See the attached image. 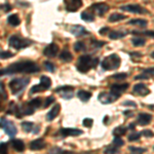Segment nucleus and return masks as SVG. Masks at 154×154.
I'll return each instance as SVG.
<instances>
[{"instance_id":"nucleus-54","label":"nucleus","mask_w":154,"mask_h":154,"mask_svg":"<svg viewBox=\"0 0 154 154\" xmlns=\"http://www.w3.org/2000/svg\"><path fill=\"white\" fill-rule=\"evenodd\" d=\"M99 32H100V34H102V35H105V34L107 33V32H109V28H108V27H106V28L101 29ZM109 33H110V32H109Z\"/></svg>"},{"instance_id":"nucleus-4","label":"nucleus","mask_w":154,"mask_h":154,"mask_svg":"<svg viewBox=\"0 0 154 154\" xmlns=\"http://www.w3.org/2000/svg\"><path fill=\"white\" fill-rule=\"evenodd\" d=\"M30 81L29 77H21V78H14L12 80L9 81V88H11L12 95H18L22 93L24 88L28 85Z\"/></svg>"},{"instance_id":"nucleus-2","label":"nucleus","mask_w":154,"mask_h":154,"mask_svg":"<svg viewBox=\"0 0 154 154\" xmlns=\"http://www.w3.org/2000/svg\"><path fill=\"white\" fill-rule=\"evenodd\" d=\"M99 64L98 58H93L88 54L79 57L78 62L76 64V69L81 73H86L91 70V68H95Z\"/></svg>"},{"instance_id":"nucleus-29","label":"nucleus","mask_w":154,"mask_h":154,"mask_svg":"<svg viewBox=\"0 0 154 154\" xmlns=\"http://www.w3.org/2000/svg\"><path fill=\"white\" fill-rule=\"evenodd\" d=\"M49 154H74L70 151H66L60 147H51L48 151Z\"/></svg>"},{"instance_id":"nucleus-7","label":"nucleus","mask_w":154,"mask_h":154,"mask_svg":"<svg viewBox=\"0 0 154 154\" xmlns=\"http://www.w3.org/2000/svg\"><path fill=\"white\" fill-rule=\"evenodd\" d=\"M1 128H2V130L6 133V135L11 137V138L16 136L17 133H18V128L14 125V123L3 117L1 118Z\"/></svg>"},{"instance_id":"nucleus-55","label":"nucleus","mask_w":154,"mask_h":154,"mask_svg":"<svg viewBox=\"0 0 154 154\" xmlns=\"http://www.w3.org/2000/svg\"><path fill=\"white\" fill-rule=\"evenodd\" d=\"M123 114H125V115H128V117H131V116L134 115V113L131 112V111H130V110L125 111V112H123Z\"/></svg>"},{"instance_id":"nucleus-56","label":"nucleus","mask_w":154,"mask_h":154,"mask_svg":"<svg viewBox=\"0 0 154 154\" xmlns=\"http://www.w3.org/2000/svg\"><path fill=\"white\" fill-rule=\"evenodd\" d=\"M131 54V56H136V57H141L142 56V54H140V53H128Z\"/></svg>"},{"instance_id":"nucleus-9","label":"nucleus","mask_w":154,"mask_h":154,"mask_svg":"<svg viewBox=\"0 0 154 154\" xmlns=\"http://www.w3.org/2000/svg\"><path fill=\"white\" fill-rule=\"evenodd\" d=\"M120 9L131 12V14H147L148 12L144 7L139 5V4H126V5L121 6Z\"/></svg>"},{"instance_id":"nucleus-50","label":"nucleus","mask_w":154,"mask_h":154,"mask_svg":"<svg viewBox=\"0 0 154 154\" xmlns=\"http://www.w3.org/2000/svg\"><path fill=\"white\" fill-rule=\"evenodd\" d=\"M1 8H2V11H3L4 12H8L11 9V5L9 3H4V4H2L1 5Z\"/></svg>"},{"instance_id":"nucleus-48","label":"nucleus","mask_w":154,"mask_h":154,"mask_svg":"<svg viewBox=\"0 0 154 154\" xmlns=\"http://www.w3.org/2000/svg\"><path fill=\"white\" fill-rule=\"evenodd\" d=\"M73 91H71V93H65V94H61V97L63 99H65V100H70V99L73 98Z\"/></svg>"},{"instance_id":"nucleus-37","label":"nucleus","mask_w":154,"mask_h":154,"mask_svg":"<svg viewBox=\"0 0 154 154\" xmlns=\"http://www.w3.org/2000/svg\"><path fill=\"white\" fill-rule=\"evenodd\" d=\"M85 44H84V42L82 41H77L75 42V44H74V51H82L85 49Z\"/></svg>"},{"instance_id":"nucleus-38","label":"nucleus","mask_w":154,"mask_h":154,"mask_svg":"<svg viewBox=\"0 0 154 154\" xmlns=\"http://www.w3.org/2000/svg\"><path fill=\"white\" fill-rule=\"evenodd\" d=\"M91 46H93V48H100L103 45H105L106 42L105 41H100V40H96V39H93V40H91Z\"/></svg>"},{"instance_id":"nucleus-31","label":"nucleus","mask_w":154,"mask_h":154,"mask_svg":"<svg viewBox=\"0 0 154 154\" xmlns=\"http://www.w3.org/2000/svg\"><path fill=\"white\" fill-rule=\"evenodd\" d=\"M74 88L70 85H63V86H59L58 88L56 89V93L58 94H65V93H71L73 91Z\"/></svg>"},{"instance_id":"nucleus-10","label":"nucleus","mask_w":154,"mask_h":154,"mask_svg":"<svg viewBox=\"0 0 154 154\" xmlns=\"http://www.w3.org/2000/svg\"><path fill=\"white\" fill-rule=\"evenodd\" d=\"M89 9L95 11L99 17H102L109 11V5L106 3H94Z\"/></svg>"},{"instance_id":"nucleus-42","label":"nucleus","mask_w":154,"mask_h":154,"mask_svg":"<svg viewBox=\"0 0 154 154\" xmlns=\"http://www.w3.org/2000/svg\"><path fill=\"white\" fill-rule=\"evenodd\" d=\"M128 73H116L112 75V78L113 79H117V80H123L128 77Z\"/></svg>"},{"instance_id":"nucleus-16","label":"nucleus","mask_w":154,"mask_h":154,"mask_svg":"<svg viewBox=\"0 0 154 154\" xmlns=\"http://www.w3.org/2000/svg\"><path fill=\"white\" fill-rule=\"evenodd\" d=\"M22 128L26 131V133H33V134H38L40 126L35 125L33 122H29V121H24L22 123Z\"/></svg>"},{"instance_id":"nucleus-26","label":"nucleus","mask_w":154,"mask_h":154,"mask_svg":"<svg viewBox=\"0 0 154 154\" xmlns=\"http://www.w3.org/2000/svg\"><path fill=\"white\" fill-rule=\"evenodd\" d=\"M125 19H126V16H125V14L115 12V14H112L110 17H109L108 21L110 22V23H115V22L122 21V20H125Z\"/></svg>"},{"instance_id":"nucleus-39","label":"nucleus","mask_w":154,"mask_h":154,"mask_svg":"<svg viewBox=\"0 0 154 154\" xmlns=\"http://www.w3.org/2000/svg\"><path fill=\"white\" fill-rule=\"evenodd\" d=\"M44 67H45V69L48 71H49V72H51V73H53V72H54L56 71V67H54V65L53 63H51V62H48V61H46V62H44Z\"/></svg>"},{"instance_id":"nucleus-51","label":"nucleus","mask_w":154,"mask_h":154,"mask_svg":"<svg viewBox=\"0 0 154 154\" xmlns=\"http://www.w3.org/2000/svg\"><path fill=\"white\" fill-rule=\"evenodd\" d=\"M0 153L1 154H7V144L1 143V149H0Z\"/></svg>"},{"instance_id":"nucleus-41","label":"nucleus","mask_w":154,"mask_h":154,"mask_svg":"<svg viewBox=\"0 0 154 154\" xmlns=\"http://www.w3.org/2000/svg\"><path fill=\"white\" fill-rule=\"evenodd\" d=\"M112 144H114L115 146H117V147H121V146L125 145V142H123L122 139H121L120 137H115V138L113 139Z\"/></svg>"},{"instance_id":"nucleus-18","label":"nucleus","mask_w":154,"mask_h":154,"mask_svg":"<svg viewBox=\"0 0 154 154\" xmlns=\"http://www.w3.org/2000/svg\"><path fill=\"white\" fill-rule=\"evenodd\" d=\"M152 116L149 113H140L137 117V122L139 123V125H147L150 123Z\"/></svg>"},{"instance_id":"nucleus-19","label":"nucleus","mask_w":154,"mask_h":154,"mask_svg":"<svg viewBox=\"0 0 154 154\" xmlns=\"http://www.w3.org/2000/svg\"><path fill=\"white\" fill-rule=\"evenodd\" d=\"M44 147H45V142H44L43 139H36V140H33L30 143V149L33 151L41 150Z\"/></svg>"},{"instance_id":"nucleus-13","label":"nucleus","mask_w":154,"mask_h":154,"mask_svg":"<svg viewBox=\"0 0 154 154\" xmlns=\"http://www.w3.org/2000/svg\"><path fill=\"white\" fill-rule=\"evenodd\" d=\"M70 32L76 37L85 36V35H88L89 34V32L88 30L84 28L83 26H81V25H74V26H72L70 28Z\"/></svg>"},{"instance_id":"nucleus-11","label":"nucleus","mask_w":154,"mask_h":154,"mask_svg":"<svg viewBox=\"0 0 154 154\" xmlns=\"http://www.w3.org/2000/svg\"><path fill=\"white\" fill-rule=\"evenodd\" d=\"M60 135L63 137H76V136H80L83 134V131L78 128H61L59 131Z\"/></svg>"},{"instance_id":"nucleus-17","label":"nucleus","mask_w":154,"mask_h":154,"mask_svg":"<svg viewBox=\"0 0 154 154\" xmlns=\"http://www.w3.org/2000/svg\"><path fill=\"white\" fill-rule=\"evenodd\" d=\"M134 91H135L136 94H138L139 96H142V97H145L150 94V89H149L144 83L136 84V85L134 86Z\"/></svg>"},{"instance_id":"nucleus-22","label":"nucleus","mask_w":154,"mask_h":154,"mask_svg":"<svg viewBox=\"0 0 154 154\" xmlns=\"http://www.w3.org/2000/svg\"><path fill=\"white\" fill-rule=\"evenodd\" d=\"M128 32L125 31H111L109 33V38L112 39V40H116V39H120L126 36Z\"/></svg>"},{"instance_id":"nucleus-45","label":"nucleus","mask_w":154,"mask_h":154,"mask_svg":"<svg viewBox=\"0 0 154 154\" xmlns=\"http://www.w3.org/2000/svg\"><path fill=\"white\" fill-rule=\"evenodd\" d=\"M54 100H56V99H54V97H48V98H46L45 99V102H44V104H43V107H44V108L48 107L51 103H54Z\"/></svg>"},{"instance_id":"nucleus-44","label":"nucleus","mask_w":154,"mask_h":154,"mask_svg":"<svg viewBox=\"0 0 154 154\" xmlns=\"http://www.w3.org/2000/svg\"><path fill=\"white\" fill-rule=\"evenodd\" d=\"M143 73L148 75L149 77L154 76V67H150V68L145 69V70H143Z\"/></svg>"},{"instance_id":"nucleus-49","label":"nucleus","mask_w":154,"mask_h":154,"mask_svg":"<svg viewBox=\"0 0 154 154\" xmlns=\"http://www.w3.org/2000/svg\"><path fill=\"white\" fill-rule=\"evenodd\" d=\"M141 134H142L144 137H148V138H150V137L154 136V133H153L152 131H150V130H145V131H141Z\"/></svg>"},{"instance_id":"nucleus-8","label":"nucleus","mask_w":154,"mask_h":154,"mask_svg":"<svg viewBox=\"0 0 154 154\" xmlns=\"http://www.w3.org/2000/svg\"><path fill=\"white\" fill-rule=\"evenodd\" d=\"M128 83H114L110 86V94L113 95L116 99H118L121 96V94L128 89Z\"/></svg>"},{"instance_id":"nucleus-53","label":"nucleus","mask_w":154,"mask_h":154,"mask_svg":"<svg viewBox=\"0 0 154 154\" xmlns=\"http://www.w3.org/2000/svg\"><path fill=\"white\" fill-rule=\"evenodd\" d=\"M123 105H125V106L137 107V104H136V103H134V102H131V101H125V102H123Z\"/></svg>"},{"instance_id":"nucleus-32","label":"nucleus","mask_w":154,"mask_h":154,"mask_svg":"<svg viewBox=\"0 0 154 154\" xmlns=\"http://www.w3.org/2000/svg\"><path fill=\"white\" fill-rule=\"evenodd\" d=\"M131 43H133L134 46L136 48H139V46H144L146 43V40L141 37H136V38H133L131 39Z\"/></svg>"},{"instance_id":"nucleus-12","label":"nucleus","mask_w":154,"mask_h":154,"mask_svg":"<svg viewBox=\"0 0 154 154\" xmlns=\"http://www.w3.org/2000/svg\"><path fill=\"white\" fill-rule=\"evenodd\" d=\"M59 46H58V44H56V43H51V44H48L46 48H44L43 49V54L44 56H46V57H48V58H54V57H56L57 54H58L59 53Z\"/></svg>"},{"instance_id":"nucleus-33","label":"nucleus","mask_w":154,"mask_h":154,"mask_svg":"<svg viewBox=\"0 0 154 154\" xmlns=\"http://www.w3.org/2000/svg\"><path fill=\"white\" fill-rule=\"evenodd\" d=\"M118 148L117 146H115L114 144H112V145H109L107 146L106 149L104 150V153L105 154H116L118 152Z\"/></svg>"},{"instance_id":"nucleus-52","label":"nucleus","mask_w":154,"mask_h":154,"mask_svg":"<svg viewBox=\"0 0 154 154\" xmlns=\"http://www.w3.org/2000/svg\"><path fill=\"white\" fill-rule=\"evenodd\" d=\"M150 77H149L148 75H146V74H140V75H138V76H136L135 77V80H140V79H149Z\"/></svg>"},{"instance_id":"nucleus-15","label":"nucleus","mask_w":154,"mask_h":154,"mask_svg":"<svg viewBox=\"0 0 154 154\" xmlns=\"http://www.w3.org/2000/svg\"><path fill=\"white\" fill-rule=\"evenodd\" d=\"M98 100L101 102L102 104H110L115 102L117 99L115 98L113 95H111L110 93H106V91H103L100 95L98 96Z\"/></svg>"},{"instance_id":"nucleus-40","label":"nucleus","mask_w":154,"mask_h":154,"mask_svg":"<svg viewBox=\"0 0 154 154\" xmlns=\"http://www.w3.org/2000/svg\"><path fill=\"white\" fill-rule=\"evenodd\" d=\"M133 34H142V35H145V36H149V37H152L154 38V31H143V32H139V31H133L131 32Z\"/></svg>"},{"instance_id":"nucleus-6","label":"nucleus","mask_w":154,"mask_h":154,"mask_svg":"<svg viewBox=\"0 0 154 154\" xmlns=\"http://www.w3.org/2000/svg\"><path fill=\"white\" fill-rule=\"evenodd\" d=\"M51 86V78L48 76H41L40 78V83L37 84V85L32 86L30 89V94H36V93H41V91L48 89Z\"/></svg>"},{"instance_id":"nucleus-43","label":"nucleus","mask_w":154,"mask_h":154,"mask_svg":"<svg viewBox=\"0 0 154 154\" xmlns=\"http://www.w3.org/2000/svg\"><path fill=\"white\" fill-rule=\"evenodd\" d=\"M14 54L12 53H9V51H1V54H0V57H1L2 60H6L8 58H11V57H14Z\"/></svg>"},{"instance_id":"nucleus-5","label":"nucleus","mask_w":154,"mask_h":154,"mask_svg":"<svg viewBox=\"0 0 154 154\" xmlns=\"http://www.w3.org/2000/svg\"><path fill=\"white\" fill-rule=\"evenodd\" d=\"M33 43V41L30 40V39L24 38L19 35H12L9 37L8 39V44L9 46L14 49H23L30 46Z\"/></svg>"},{"instance_id":"nucleus-47","label":"nucleus","mask_w":154,"mask_h":154,"mask_svg":"<svg viewBox=\"0 0 154 154\" xmlns=\"http://www.w3.org/2000/svg\"><path fill=\"white\" fill-rule=\"evenodd\" d=\"M0 86H1V91H0V94H1V100H6L7 96H6L5 89H4V86H3V82H1Z\"/></svg>"},{"instance_id":"nucleus-58","label":"nucleus","mask_w":154,"mask_h":154,"mask_svg":"<svg viewBox=\"0 0 154 154\" xmlns=\"http://www.w3.org/2000/svg\"><path fill=\"white\" fill-rule=\"evenodd\" d=\"M78 154H95V153L91 152V151H88V152H81V153H78Z\"/></svg>"},{"instance_id":"nucleus-20","label":"nucleus","mask_w":154,"mask_h":154,"mask_svg":"<svg viewBox=\"0 0 154 154\" xmlns=\"http://www.w3.org/2000/svg\"><path fill=\"white\" fill-rule=\"evenodd\" d=\"M60 110H61V106H60V104H56V105L51 109V111L46 114V119H48V121L54 120V119L59 115Z\"/></svg>"},{"instance_id":"nucleus-35","label":"nucleus","mask_w":154,"mask_h":154,"mask_svg":"<svg viewBox=\"0 0 154 154\" xmlns=\"http://www.w3.org/2000/svg\"><path fill=\"white\" fill-rule=\"evenodd\" d=\"M29 105L32 107V108L36 109V108H39V107L41 106V103H42V100L40 98H36V99H33V100H31L30 102H28Z\"/></svg>"},{"instance_id":"nucleus-27","label":"nucleus","mask_w":154,"mask_h":154,"mask_svg":"<svg viewBox=\"0 0 154 154\" xmlns=\"http://www.w3.org/2000/svg\"><path fill=\"white\" fill-rule=\"evenodd\" d=\"M80 18L82 19L84 22H93V21H95V14L89 11H86L81 12Z\"/></svg>"},{"instance_id":"nucleus-46","label":"nucleus","mask_w":154,"mask_h":154,"mask_svg":"<svg viewBox=\"0 0 154 154\" xmlns=\"http://www.w3.org/2000/svg\"><path fill=\"white\" fill-rule=\"evenodd\" d=\"M93 123H94V120L91 118H85V119H83V125L85 126V128H91Z\"/></svg>"},{"instance_id":"nucleus-21","label":"nucleus","mask_w":154,"mask_h":154,"mask_svg":"<svg viewBox=\"0 0 154 154\" xmlns=\"http://www.w3.org/2000/svg\"><path fill=\"white\" fill-rule=\"evenodd\" d=\"M11 145H12V148H14L17 152H23V151L25 150L24 142L22 140H19V139H12Z\"/></svg>"},{"instance_id":"nucleus-3","label":"nucleus","mask_w":154,"mask_h":154,"mask_svg":"<svg viewBox=\"0 0 154 154\" xmlns=\"http://www.w3.org/2000/svg\"><path fill=\"white\" fill-rule=\"evenodd\" d=\"M121 60L116 54H112L107 56L105 59L102 61L101 66L103 70L110 71V70H116L120 66Z\"/></svg>"},{"instance_id":"nucleus-23","label":"nucleus","mask_w":154,"mask_h":154,"mask_svg":"<svg viewBox=\"0 0 154 154\" xmlns=\"http://www.w3.org/2000/svg\"><path fill=\"white\" fill-rule=\"evenodd\" d=\"M7 23L9 25H11L12 27H17V26H19L20 23H21V20H20L18 14H14L8 16V18H7Z\"/></svg>"},{"instance_id":"nucleus-28","label":"nucleus","mask_w":154,"mask_h":154,"mask_svg":"<svg viewBox=\"0 0 154 154\" xmlns=\"http://www.w3.org/2000/svg\"><path fill=\"white\" fill-rule=\"evenodd\" d=\"M130 25H135V26H138V27H141V28H144V27L147 26L148 22L146 20H142V19H136V20H131L128 22Z\"/></svg>"},{"instance_id":"nucleus-30","label":"nucleus","mask_w":154,"mask_h":154,"mask_svg":"<svg viewBox=\"0 0 154 154\" xmlns=\"http://www.w3.org/2000/svg\"><path fill=\"white\" fill-rule=\"evenodd\" d=\"M126 131H128V128H125V126H117L113 130V135L115 137H121L123 135H125Z\"/></svg>"},{"instance_id":"nucleus-24","label":"nucleus","mask_w":154,"mask_h":154,"mask_svg":"<svg viewBox=\"0 0 154 154\" xmlns=\"http://www.w3.org/2000/svg\"><path fill=\"white\" fill-rule=\"evenodd\" d=\"M77 97H78L79 100H81L82 102H88L89 99L91 98V93L83 91V89H80V91H78V93H77Z\"/></svg>"},{"instance_id":"nucleus-1","label":"nucleus","mask_w":154,"mask_h":154,"mask_svg":"<svg viewBox=\"0 0 154 154\" xmlns=\"http://www.w3.org/2000/svg\"><path fill=\"white\" fill-rule=\"evenodd\" d=\"M40 71V68L35 62L24 60L11 64L5 69H1V75H11L14 73H36Z\"/></svg>"},{"instance_id":"nucleus-14","label":"nucleus","mask_w":154,"mask_h":154,"mask_svg":"<svg viewBox=\"0 0 154 154\" xmlns=\"http://www.w3.org/2000/svg\"><path fill=\"white\" fill-rule=\"evenodd\" d=\"M81 6H82V1H80V0H70V1L66 0L65 1V7L68 11H76Z\"/></svg>"},{"instance_id":"nucleus-57","label":"nucleus","mask_w":154,"mask_h":154,"mask_svg":"<svg viewBox=\"0 0 154 154\" xmlns=\"http://www.w3.org/2000/svg\"><path fill=\"white\" fill-rule=\"evenodd\" d=\"M135 126H136V123H131V125L128 128V130H134V128H135Z\"/></svg>"},{"instance_id":"nucleus-36","label":"nucleus","mask_w":154,"mask_h":154,"mask_svg":"<svg viewBox=\"0 0 154 154\" xmlns=\"http://www.w3.org/2000/svg\"><path fill=\"white\" fill-rule=\"evenodd\" d=\"M128 150L131 151L133 154H143L144 152H146V149L145 148H141V147H128Z\"/></svg>"},{"instance_id":"nucleus-25","label":"nucleus","mask_w":154,"mask_h":154,"mask_svg":"<svg viewBox=\"0 0 154 154\" xmlns=\"http://www.w3.org/2000/svg\"><path fill=\"white\" fill-rule=\"evenodd\" d=\"M60 60L68 63V62H71L73 60V56H72V54L68 49H64V51H62L61 54H60Z\"/></svg>"},{"instance_id":"nucleus-59","label":"nucleus","mask_w":154,"mask_h":154,"mask_svg":"<svg viewBox=\"0 0 154 154\" xmlns=\"http://www.w3.org/2000/svg\"><path fill=\"white\" fill-rule=\"evenodd\" d=\"M151 58H152V59H154V51H153L152 54H151Z\"/></svg>"},{"instance_id":"nucleus-34","label":"nucleus","mask_w":154,"mask_h":154,"mask_svg":"<svg viewBox=\"0 0 154 154\" xmlns=\"http://www.w3.org/2000/svg\"><path fill=\"white\" fill-rule=\"evenodd\" d=\"M141 136H142V134L141 133H138V131H133V133H131L130 135H128V139L130 142H135V141H138L139 139L141 138Z\"/></svg>"}]
</instances>
